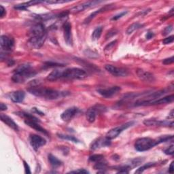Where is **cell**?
Returning a JSON list of instances; mask_svg holds the SVG:
<instances>
[{
  "label": "cell",
  "mask_w": 174,
  "mask_h": 174,
  "mask_svg": "<svg viewBox=\"0 0 174 174\" xmlns=\"http://www.w3.org/2000/svg\"><path fill=\"white\" fill-rule=\"evenodd\" d=\"M29 43L33 47L40 48L42 46L47 38V31L44 24L41 23L35 24L29 32Z\"/></svg>",
  "instance_id": "1"
},
{
  "label": "cell",
  "mask_w": 174,
  "mask_h": 174,
  "mask_svg": "<svg viewBox=\"0 0 174 174\" xmlns=\"http://www.w3.org/2000/svg\"><path fill=\"white\" fill-rule=\"evenodd\" d=\"M36 74V72L30 64H23L19 65L14 70L12 80L16 83H22Z\"/></svg>",
  "instance_id": "2"
},
{
  "label": "cell",
  "mask_w": 174,
  "mask_h": 174,
  "mask_svg": "<svg viewBox=\"0 0 174 174\" xmlns=\"http://www.w3.org/2000/svg\"><path fill=\"white\" fill-rule=\"evenodd\" d=\"M31 94L35 95L36 97H42L49 100H54L57 99L61 96V93L56 90L52 89L46 88V87H41L40 86H32L27 90Z\"/></svg>",
  "instance_id": "3"
},
{
  "label": "cell",
  "mask_w": 174,
  "mask_h": 174,
  "mask_svg": "<svg viewBox=\"0 0 174 174\" xmlns=\"http://www.w3.org/2000/svg\"><path fill=\"white\" fill-rule=\"evenodd\" d=\"M161 144L160 138L157 139H152L150 138H139L135 143V148L137 151L144 152L150 150L156 145Z\"/></svg>",
  "instance_id": "4"
},
{
  "label": "cell",
  "mask_w": 174,
  "mask_h": 174,
  "mask_svg": "<svg viewBox=\"0 0 174 174\" xmlns=\"http://www.w3.org/2000/svg\"><path fill=\"white\" fill-rule=\"evenodd\" d=\"M87 77V73L84 70L80 68H68L61 71V78L66 79L83 80Z\"/></svg>",
  "instance_id": "5"
},
{
  "label": "cell",
  "mask_w": 174,
  "mask_h": 174,
  "mask_svg": "<svg viewBox=\"0 0 174 174\" xmlns=\"http://www.w3.org/2000/svg\"><path fill=\"white\" fill-rule=\"evenodd\" d=\"M174 96L173 95H169L167 97H164L163 98H159V99L152 101H145L144 100H138L135 102V106H155V105H160V104H167V103H170L173 101Z\"/></svg>",
  "instance_id": "6"
},
{
  "label": "cell",
  "mask_w": 174,
  "mask_h": 174,
  "mask_svg": "<svg viewBox=\"0 0 174 174\" xmlns=\"http://www.w3.org/2000/svg\"><path fill=\"white\" fill-rule=\"evenodd\" d=\"M133 124H134V122L131 121V122H127L125 124H123V125H122L121 126L115 127V128H114V129H111L108 132H107L106 137L107 138H108L110 140L117 138V137L120 134H121L123 131L127 129L128 128H129L130 127H131L133 125Z\"/></svg>",
  "instance_id": "7"
},
{
  "label": "cell",
  "mask_w": 174,
  "mask_h": 174,
  "mask_svg": "<svg viewBox=\"0 0 174 174\" xmlns=\"http://www.w3.org/2000/svg\"><path fill=\"white\" fill-rule=\"evenodd\" d=\"M121 90V88L118 86H111L110 88L106 89H98L97 93L105 98H110L118 94Z\"/></svg>",
  "instance_id": "8"
},
{
  "label": "cell",
  "mask_w": 174,
  "mask_h": 174,
  "mask_svg": "<svg viewBox=\"0 0 174 174\" xmlns=\"http://www.w3.org/2000/svg\"><path fill=\"white\" fill-rule=\"evenodd\" d=\"M105 68L107 72L115 77H125L129 73L127 69L116 67L112 65H106Z\"/></svg>",
  "instance_id": "9"
},
{
  "label": "cell",
  "mask_w": 174,
  "mask_h": 174,
  "mask_svg": "<svg viewBox=\"0 0 174 174\" xmlns=\"http://www.w3.org/2000/svg\"><path fill=\"white\" fill-rule=\"evenodd\" d=\"M1 47L2 51L5 52L12 51L14 47V40L8 35H2Z\"/></svg>",
  "instance_id": "10"
},
{
  "label": "cell",
  "mask_w": 174,
  "mask_h": 174,
  "mask_svg": "<svg viewBox=\"0 0 174 174\" xmlns=\"http://www.w3.org/2000/svg\"><path fill=\"white\" fill-rule=\"evenodd\" d=\"M30 142L31 146L35 150H38L40 147L44 146L46 143V141L44 138L35 134H32L30 135Z\"/></svg>",
  "instance_id": "11"
},
{
  "label": "cell",
  "mask_w": 174,
  "mask_h": 174,
  "mask_svg": "<svg viewBox=\"0 0 174 174\" xmlns=\"http://www.w3.org/2000/svg\"><path fill=\"white\" fill-rule=\"evenodd\" d=\"M136 73L141 80L148 82V83H152L156 80L155 76L152 73L142 69H138L137 70Z\"/></svg>",
  "instance_id": "12"
},
{
  "label": "cell",
  "mask_w": 174,
  "mask_h": 174,
  "mask_svg": "<svg viewBox=\"0 0 174 174\" xmlns=\"http://www.w3.org/2000/svg\"><path fill=\"white\" fill-rule=\"evenodd\" d=\"M63 35L65 43L68 46H72L73 45V39H72V25L69 22H65L63 25Z\"/></svg>",
  "instance_id": "13"
},
{
  "label": "cell",
  "mask_w": 174,
  "mask_h": 174,
  "mask_svg": "<svg viewBox=\"0 0 174 174\" xmlns=\"http://www.w3.org/2000/svg\"><path fill=\"white\" fill-rule=\"evenodd\" d=\"M101 2H99V1H90V2L82 3L81 4H79V5L72 8V9L70 10V12H72V13H78V12L84 11V10L87 9V8L96 6L97 4H99Z\"/></svg>",
  "instance_id": "14"
},
{
  "label": "cell",
  "mask_w": 174,
  "mask_h": 174,
  "mask_svg": "<svg viewBox=\"0 0 174 174\" xmlns=\"http://www.w3.org/2000/svg\"><path fill=\"white\" fill-rule=\"evenodd\" d=\"M144 124L146 126H164V127H173V121H158V120L152 118L146 119L144 121Z\"/></svg>",
  "instance_id": "15"
},
{
  "label": "cell",
  "mask_w": 174,
  "mask_h": 174,
  "mask_svg": "<svg viewBox=\"0 0 174 174\" xmlns=\"http://www.w3.org/2000/svg\"><path fill=\"white\" fill-rule=\"evenodd\" d=\"M78 112V108L76 107H72L65 110L61 115V118L65 122H69L75 117Z\"/></svg>",
  "instance_id": "16"
},
{
  "label": "cell",
  "mask_w": 174,
  "mask_h": 174,
  "mask_svg": "<svg viewBox=\"0 0 174 174\" xmlns=\"http://www.w3.org/2000/svg\"><path fill=\"white\" fill-rule=\"evenodd\" d=\"M111 145V140L108 138H99L95 140L94 142L91 144L90 148L92 150H97L98 148H100L102 147L110 146Z\"/></svg>",
  "instance_id": "17"
},
{
  "label": "cell",
  "mask_w": 174,
  "mask_h": 174,
  "mask_svg": "<svg viewBox=\"0 0 174 174\" xmlns=\"http://www.w3.org/2000/svg\"><path fill=\"white\" fill-rule=\"evenodd\" d=\"M100 106L99 105H97L95 106V107H90L88 110H87L86 113V119L87 121H88L89 122L92 123L94 122L95 119H96V116L97 114L98 110H103V107H102L101 108H100Z\"/></svg>",
  "instance_id": "18"
},
{
  "label": "cell",
  "mask_w": 174,
  "mask_h": 174,
  "mask_svg": "<svg viewBox=\"0 0 174 174\" xmlns=\"http://www.w3.org/2000/svg\"><path fill=\"white\" fill-rule=\"evenodd\" d=\"M0 117H1L2 121L5 123L8 127H10L11 129L14 130L15 131H19V126L17 125V124H16L11 118L8 117V116L2 113L1 115H0Z\"/></svg>",
  "instance_id": "19"
},
{
  "label": "cell",
  "mask_w": 174,
  "mask_h": 174,
  "mask_svg": "<svg viewBox=\"0 0 174 174\" xmlns=\"http://www.w3.org/2000/svg\"><path fill=\"white\" fill-rule=\"evenodd\" d=\"M24 123H25L26 125H28L29 127H30L31 128H32V129L36 130L37 131L42 133H44L46 135H48V133L47 132V131L45 129H44L43 127H41L38 124V122H35V121H28V120H24Z\"/></svg>",
  "instance_id": "20"
},
{
  "label": "cell",
  "mask_w": 174,
  "mask_h": 174,
  "mask_svg": "<svg viewBox=\"0 0 174 174\" xmlns=\"http://www.w3.org/2000/svg\"><path fill=\"white\" fill-rule=\"evenodd\" d=\"M24 97H25V93L22 90L14 91L10 94L11 100L14 103H20L23 101Z\"/></svg>",
  "instance_id": "21"
},
{
  "label": "cell",
  "mask_w": 174,
  "mask_h": 174,
  "mask_svg": "<svg viewBox=\"0 0 174 174\" xmlns=\"http://www.w3.org/2000/svg\"><path fill=\"white\" fill-rule=\"evenodd\" d=\"M43 2L41 1H30L28 2H24L23 3L20 4H18V5H16L14 6L15 9L17 10H26L28 7H30L31 6L35 5V4H38L40 3H42Z\"/></svg>",
  "instance_id": "22"
},
{
  "label": "cell",
  "mask_w": 174,
  "mask_h": 174,
  "mask_svg": "<svg viewBox=\"0 0 174 174\" xmlns=\"http://www.w3.org/2000/svg\"><path fill=\"white\" fill-rule=\"evenodd\" d=\"M61 69H55L50 73L47 76V80L49 81H56L61 78Z\"/></svg>",
  "instance_id": "23"
},
{
  "label": "cell",
  "mask_w": 174,
  "mask_h": 174,
  "mask_svg": "<svg viewBox=\"0 0 174 174\" xmlns=\"http://www.w3.org/2000/svg\"><path fill=\"white\" fill-rule=\"evenodd\" d=\"M15 114L16 115L19 116L20 117L24 118V120H28V121H35V122H40L38 118H37L36 117H34V116L30 114L24 112V111H16V112H15Z\"/></svg>",
  "instance_id": "24"
},
{
  "label": "cell",
  "mask_w": 174,
  "mask_h": 174,
  "mask_svg": "<svg viewBox=\"0 0 174 174\" xmlns=\"http://www.w3.org/2000/svg\"><path fill=\"white\" fill-rule=\"evenodd\" d=\"M48 160L50 163H51V166L53 168H57L60 166H61L62 162L59 160L58 159L56 156H53L52 155H48Z\"/></svg>",
  "instance_id": "25"
},
{
  "label": "cell",
  "mask_w": 174,
  "mask_h": 174,
  "mask_svg": "<svg viewBox=\"0 0 174 174\" xmlns=\"http://www.w3.org/2000/svg\"><path fill=\"white\" fill-rule=\"evenodd\" d=\"M107 6H105V7H103L102 8H101V9H99L97 11H95L94 12H93L92 14H91L90 15H89V16H88V17H87L85 20H84V23L85 24H87V23H89L91 20H92L93 19H94L95 16H96L97 14H99V13H101V12H102L103 11H104V10H107Z\"/></svg>",
  "instance_id": "26"
},
{
  "label": "cell",
  "mask_w": 174,
  "mask_h": 174,
  "mask_svg": "<svg viewBox=\"0 0 174 174\" xmlns=\"http://www.w3.org/2000/svg\"><path fill=\"white\" fill-rule=\"evenodd\" d=\"M143 27V24H140L139 23H133L132 24H131V25L127 28V34L128 35H130L133 32L135 31V30H138V29H140V28H142Z\"/></svg>",
  "instance_id": "27"
},
{
  "label": "cell",
  "mask_w": 174,
  "mask_h": 174,
  "mask_svg": "<svg viewBox=\"0 0 174 174\" xmlns=\"http://www.w3.org/2000/svg\"><path fill=\"white\" fill-rule=\"evenodd\" d=\"M103 31V28L102 27H97L95 30L93 31V34H92V39L93 40L95 41L97 40L99 38H100V37L101 35V33Z\"/></svg>",
  "instance_id": "28"
},
{
  "label": "cell",
  "mask_w": 174,
  "mask_h": 174,
  "mask_svg": "<svg viewBox=\"0 0 174 174\" xmlns=\"http://www.w3.org/2000/svg\"><path fill=\"white\" fill-rule=\"evenodd\" d=\"M155 165H156V163H148L145 164L144 165H143V166H142L139 169H137V170L135 171V173H143L145 170H146V169L150 168V167H154Z\"/></svg>",
  "instance_id": "29"
},
{
  "label": "cell",
  "mask_w": 174,
  "mask_h": 174,
  "mask_svg": "<svg viewBox=\"0 0 174 174\" xmlns=\"http://www.w3.org/2000/svg\"><path fill=\"white\" fill-rule=\"evenodd\" d=\"M106 167H107V163H106V161H105L104 160H102L101 161H99V162L96 163L95 165V166H94V168L95 169H99V170H102L103 172H104V171H103V170L106 169Z\"/></svg>",
  "instance_id": "30"
},
{
  "label": "cell",
  "mask_w": 174,
  "mask_h": 174,
  "mask_svg": "<svg viewBox=\"0 0 174 174\" xmlns=\"http://www.w3.org/2000/svg\"><path fill=\"white\" fill-rule=\"evenodd\" d=\"M58 136L59 138L66 139V140H69L71 142H73L74 143H78L79 142V140H78L77 138H76L75 137H73L72 135H63V134H58Z\"/></svg>",
  "instance_id": "31"
},
{
  "label": "cell",
  "mask_w": 174,
  "mask_h": 174,
  "mask_svg": "<svg viewBox=\"0 0 174 174\" xmlns=\"http://www.w3.org/2000/svg\"><path fill=\"white\" fill-rule=\"evenodd\" d=\"M103 159H104V156L101 155H93L89 157V161L95 163Z\"/></svg>",
  "instance_id": "32"
},
{
  "label": "cell",
  "mask_w": 174,
  "mask_h": 174,
  "mask_svg": "<svg viewBox=\"0 0 174 174\" xmlns=\"http://www.w3.org/2000/svg\"><path fill=\"white\" fill-rule=\"evenodd\" d=\"M55 17V15L52 14H39L36 15L35 18L37 19H39L40 20H46L48 19H51Z\"/></svg>",
  "instance_id": "33"
},
{
  "label": "cell",
  "mask_w": 174,
  "mask_h": 174,
  "mask_svg": "<svg viewBox=\"0 0 174 174\" xmlns=\"http://www.w3.org/2000/svg\"><path fill=\"white\" fill-rule=\"evenodd\" d=\"M70 1H66V0H49V1L43 2L44 3H46L48 4H57V3H63L69 2Z\"/></svg>",
  "instance_id": "34"
},
{
  "label": "cell",
  "mask_w": 174,
  "mask_h": 174,
  "mask_svg": "<svg viewBox=\"0 0 174 174\" xmlns=\"http://www.w3.org/2000/svg\"><path fill=\"white\" fill-rule=\"evenodd\" d=\"M164 152L167 155H172L174 153V146L173 145H171L170 146L165 149Z\"/></svg>",
  "instance_id": "35"
},
{
  "label": "cell",
  "mask_w": 174,
  "mask_h": 174,
  "mask_svg": "<svg viewBox=\"0 0 174 174\" xmlns=\"http://www.w3.org/2000/svg\"><path fill=\"white\" fill-rule=\"evenodd\" d=\"M173 40H174L173 35H171V36H169L168 38H165L163 40V43L164 44H169L173 43Z\"/></svg>",
  "instance_id": "36"
},
{
  "label": "cell",
  "mask_w": 174,
  "mask_h": 174,
  "mask_svg": "<svg viewBox=\"0 0 174 174\" xmlns=\"http://www.w3.org/2000/svg\"><path fill=\"white\" fill-rule=\"evenodd\" d=\"M117 40H114V41H113V42H110L109 44H107L105 48V52H107V51H110L111 49H112L114 46V45L116 44V43H117Z\"/></svg>",
  "instance_id": "37"
},
{
  "label": "cell",
  "mask_w": 174,
  "mask_h": 174,
  "mask_svg": "<svg viewBox=\"0 0 174 174\" xmlns=\"http://www.w3.org/2000/svg\"><path fill=\"white\" fill-rule=\"evenodd\" d=\"M174 61V58L173 57H171L170 58H167V59H165L163 61V63L165 65H169L173 63Z\"/></svg>",
  "instance_id": "38"
},
{
  "label": "cell",
  "mask_w": 174,
  "mask_h": 174,
  "mask_svg": "<svg viewBox=\"0 0 174 174\" xmlns=\"http://www.w3.org/2000/svg\"><path fill=\"white\" fill-rule=\"evenodd\" d=\"M69 173H89V172L84 169H77V170H75V171H72Z\"/></svg>",
  "instance_id": "39"
},
{
  "label": "cell",
  "mask_w": 174,
  "mask_h": 174,
  "mask_svg": "<svg viewBox=\"0 0 174 174\" xmlns=\"http://www.w3.org/2000/svg\"><path fill=\"white\" fill-rule=\"evenodd\" d=\"M127 13V12L124 11V12H121V13H120L119 14H117V15L114 16V17H113L112 19H111V20H118V19H119L120 18H121L122 16H123L124 15H125Z\"/></svg>",
  "instance_id": "40"
},
{
  "label": "cell",
  "mask_w": 174,
  "mask_h": 174,
  "mask_svg": "<svg viewBox=\"0 0 174 174\" xmlns=\"http://www.w3.org/2000/svg\"><path fill=\"white\" fill-rule=\"evenodd\" d=\"M172 30H173V27H172L171 25L167 27L165 29L164 31H163V35H168V34H169V33H171V31H172Z\"/></svg>",
  "instance_id": "41"
},
{
  "label": "cell",
  "mask_w": 174,
  "mask_h": 174,
  "mask_svg": "<svg viewBox=\"0 0 174 174\" xmlns=\"http://www.w3.org/2000/svg\"><path fill=\"white\" fill-rule=\"evenodd\" d=\"M23 165H24V171H25V173H27V174L31 173L30 167V166H29V165L24 160L23 161Z\"/></svg>",
  "instance_id": "42"
},
{
  "label": "cell",
  "mask_w": 174,
  "mask_h": 174,
  "mask_svg": "<svg viewBox=\"0 0 174 174\" xmlns=\"http://www.w3.org/2000/svg\"><path fill=\"white\" fill-rule=\"evenodd\" d=\"M46 66H48V67H59V66H63L61 64L58 63H51V62H48V63H46Z\"/></svg>",
  "instance_id": "43"
},
{
  "label": "cell",
  "mask_w": 174,
  "mask_h": 174,
  "mask_svg": "<svg viewBox=\"0 0 174 174\" xmlns=\"http://www.w3.org/2000/svg\"><path fill=\"white\" fill-rule=\"evenodd\" d=\"M6 14V12L5 8H4L2 6H0V16H1V18H3Z\"/></svg>",
  "instance_id": "44"
},
{
  "label": "cell",
  "mask_w": 174,
  "mask_h": 174,
  "mask_svg": "<svg viewBox=\"0 0 174 174\" xmlns=\"http://www.w3.org/2000/svg\"><path fill=\"white\" fill-rule=\"evenodd\" d=\"M154 35H155V34H153V32L148 31V32L147 33L146 35V39H147V40H150V39L152 38L153 37H154Z\"/></svg>",
  "instance_id": "45"
},
{
  "label": "cell",
  "mask_w": 174,
  "mask_h": 174,
  "mask_svg": "<svg viewBox=\"0 0 174 174\" xmlns=\"http://www.w3.org/2000/svg\"><path fill=\"white\" fill-rule=\"evenodd\" d=\"M7 108L8 107L6 104H4L3 103H0V110H1V111H5L7 110Z\"/></svg>",
  "instance_id": "46"
},
{
  "label": "cell",
  "mask_w": 174,
  "mask_h": 174,
  "mask_svg": "<svg viewBox=\"0 0 174 174\" xmlns=\"http://www.w3.org/2000/svg\"><path fill=\"white\" fill-rule=\"evenodd\" d=\"M173 171H174V166H173V161H172L170 166H169V173H173Z\"/></svg>",
  "instance_id": "47"
},
{
  "label": "cell",
  "mask_w": 174,
  "mask_h": 174,
  "mask_svg": "<svg viewBox=\"0 0 174 174\" xmlns=\"http://www.w3.org/2000/svg\"><path fill=\"white\" fill-rule=\"evenodd\" d=\"M33 110H34V111H35V112H36V113L40 114V115H42V116L44 115V114H43V113L42 112V111H40V110H38V109H37V108H35V107H34V108H33Z\"/></svg>",
  "instance_id": "48"
}]
</instances>
